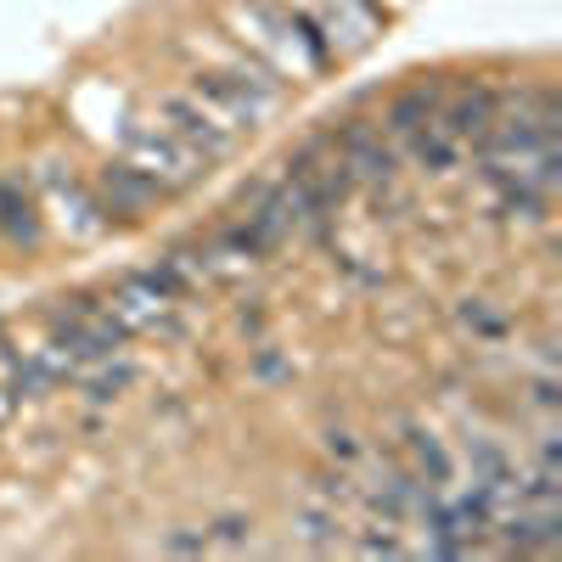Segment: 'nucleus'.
Instances as JSON below:
<instances>
[{"label":"nucleus","mask_w":562,"mask_h":562,"mask_svg":"<svg viewBox=\"0 0 562 562\" xmlns=\"http://www.w3.org/2000/svg\"><path fill=\"white\" fill-rule=\"evenodd\" d=\"M192 97L231 130H259L270 119V108L281 102V68H270L259 52H248L231 68H198L192 74Z\"/></svg>","instance_id":"1"},{"label":"nucleus","mask_w":562,"mask_h":562,"mask_svg":"<svg viewBox=\"0 0 562 562\" xmlns=\"http://www.w3.org/2000/svg\"><path fill=\"white\" fill-rule=\"evenodd\" d=\"M124 164L147 175L164 198L192 192V186L209 175V164H203L198 153H186L164 124H130V130H124Z\"/></svg>","instance_id":"2"},{"label":"nucleus","mask_w":562,"mask_h":562,"mask_svg":"<svg viewBox=\"0 0 562 562\" xmlns=\"http://www.w3.org/2000/svg\"><path fill=\"white\" fill-rule=\"evenodd\" d=\"M281 175H293L304 192L321 203V209H344L360 186H355V175H349V164H344V153H338V140H333V130H321V135H310L299 153H288V164H281Z\"/></svg>","instance_id":"3"},{"label":"nucleus","mask_w":562,"mask_h":562,"mask_svg":"<svg viewBox=\"0 0 562 562\" xmlns=\"http://www.w3.org/2000/svg\"><path fill=\"white\" fill-rule=\"evenodd\" d=\"M158 119H164V130L180 140V147H186V153H198L209 169L237 153V130L220 124V119L192 97V90H186V97H164V102H158Z\"/></svg>","instance_id":"4"},{"label":"nucleus","mask_w":562,"mask_h":562,"mask_svg":"<svg viewBox=\"0 0 562 562\" xmlns=\"http://www.w3.org/2000/svg\"><path fill=\"white\" fill-rule=\"evenodd\" d=\"M34 186H40L45 209H57V225L68 231L74 243H90V237H102V231L113 225V220L102 214V203L90 198V186H85L79 175H68L63 164H40V169H34Z\"/></svg>","instance_id":"5"},{"label":"nucleus","mask_w":562,"mask_h":562,"mask_svg":"<svg viewBox=\"0 0 562 562\" xmlns=\"http://www.w3.org/2000/svg\"><path fill=\"white\" fill-rule=\"evenodd\" d=\"M333 140H338V153H344L355 186H371V192H378V186H394L400 180V147L378 124L344 119V124H333Z\"/></svg>","instance_id":"6"},{"label":"nucleus","mask_w":562,"mask_h":562,"mask_svg":"<svg viewBox=\"0 0 562 562\" xmlns=\"http://www.w3.org/2000/svg\"><path fill=\"white\" fill-rule=\"evenodd\" d=\"M501 113V90L484 85V79H461V85H445V108H439V124L461 140V147H479L490 135Z\"/></svg>","instance_id":"7"},{"label":"nucleus","mask_w":562,"mask_h":562,"mask_svg":"<svg viewBox=\"0 0 562 562\" xmlns=\"http://www.w3.org/2000/svg\"><path fill=\"white\" fill-rule=\"evenodd\" d=\"M90 198L102 203V214L108 220H140L147 209H158L164 203V192L140 175V169H130L124 158H113V164H102L97 169V180H90Z\"/></svg>","instance_id":"8"},{"label":"nucleus","mask_w":562,"mask_h":562,"mask_svg":"<svg viewBox=\"0 0 562 562\" xmlns=\"http://www.w3.org/2000/svg\"><path fill=\"white\" fill-rule=\"evenodd\" d=\"M439 108H445V79H411L405 90H394V97H389L378 130H383L389 140H405V135H416V130L439 124Z\"/></svg>","instance_id":"9"},{"label":"nucleus","mask_w":562,"mask_h":562,"mask_svg":"<svg viewBox=\"0 0 562 562\" xmlns=\"http://www.w3.org/2000/svg\"><path fill=\"white\" fill-rule=\"evenodd\" d=\"M45 237V220H40V203L29 192L23 175H0V243L7 248H40Z\"/></svg>","instance_id":"10"},{"label":"nucleus","mask_w":562,"mask_h":562,"mask_svg":"<svg viewBox=\"0 0 562 562\" xmlns=\"http://www.w3.org/2000/svg\"><path fill=\"white\" fill-rule=\"evenodd\" d=\"M400 450H405V467L428 490H450L456 484V456L428 428H422V422H400Z\"/></svg>","instance_id":"11"},{"label":"nucleus","mask_w":562,"mask_h":562,"mask_svg":"<svg viewBox=\"0 0 562 562\" xmlns=\"http://www.w3.org/2000/svg\"><path fill=\"white\" fill-rule=\"evenodd\" d=\"M400 147V158H411L422 175H450L456 164H461V140L445 130V124H428V130H416V135H405V140H394Z\"/></svg>","instance_id":"12"},{"label":"nucleus","mask_w":562,"mask_h":562,"mask_svg":"<svg viewBox=\"0 0 562 562\" xmlns=\"http://www.w3.org/2000/svg\"><path fill=\"white\" fill-rule=\"evenodd\" d=\"M135 378H140V371L130 366V360H97V371H90V378H85V371H79V400L85 405H119L130 389H135Z\"/></svg>","instance_id":"13"},{"label":"nucleus","mask_w":562,"mask_h":562,"mask_svg":"<svg viewBox=\"0 0 562 562\" xmlns=\"http://www.w3.org/2000/svg\"><path fill=\"white\" fill-rule=\"evenodd\" d=\"M456 321H461V333H473L479 344H506V333H512V315L495 299H461Z\"/></svg>","instance_id":"14"},{"label":"nucleus","mask_w":562,"mask_h":562,"mask_svg":"<svg viewBox=\"0 0 562 562\" xmlns=\"http://www.w3.org/2000/svg\"><path fill=\"white\" fill-rule=\"evenodd\" d=\"M338 529H344V524H338V512H333V506H321V501L304 506L299 518H293V535H299L310 551H338V546H344Z\"/></svg>","instance_id":"15"},{"label":"nucleus","mask_w":562,"mask_h":562,"mask_svg":"<svg viewBox=\"0 0 562 562\" xmlns=\"http://www.w3.org/2000/svg\"><path fill=\"white\" fill-rule=\"evenodd\" d=\"M203 540H209V551H254V518H214L209 529H203Z\"/></svg>","instance_id":"16"},{"label":"nucleus","mask_w":562,"mask_h":562,"mask_svg":"<svg viewBox=\"0 0 562 562\" xmlns=\"http://www.w3.org/2000/svg\"><path fill=\"white\" fill-rule=\"evenodd\" d=\"M321 450L333 456L338 467H360V456H366V445H360L349 428H326V434H321Z\"/></svg>","instance_id":"17"},{"label":"nucleus","mask_w":562,"mask_h":562,"mask_svg":"<svg viewBox=\"0 0 562 562\" xmlns=\"http://www.w3.org/2000/svg\"><path fill=\"white\" fill-rule=\"evenodd\" d=\"M529 405H535L540 416H551V411L562 405V394H557V371H540V378L529 383Z\"/></svg>","instance_id":"18"},{"label":"nucleus","mask_w":562,"mask_h":562,"mask_svg":"<svg viewBox=\"0 0 562 562\" xmlns=\"http://www.w3.org/2000/svg\"><path fill=\"white\" fill-rule=\"evenodd\" d=\"M158 551H180V557H198V551H209V540H203V529H169V535L158 540Z\"/></svg>","instance_id":"19"},{"label":"nucleus","mask_w":562,"mask_h":562,"mask_svg":"<svg viewBox=\"0 0 562 562\" xmlns=\"http://www.w3.org/2000/svg\"><path fill=\"white\" fill-rule=\"evenodd\" d=\"M254 371H259V383H276V378H293V366H288V360H276V355H259V366H254Z\"/></svg>","instance_id":"20"},{"label":"nucleus","mask_w":562,"mask_h":562,"mask_svg":"<svg viewBox=\"0 0 562 562\" xmlns=\"http://www.w3.org/2000/svg\"><path fill=\"white\" fill-rule=\"evenodd\" d=\"M12 411H18V400H12L7 389H0V428H7V422H12Z\"/></svg>","instance_id":"21"}]
</instances>
